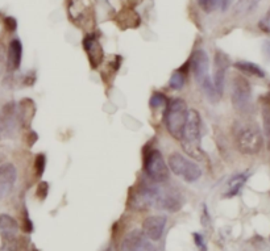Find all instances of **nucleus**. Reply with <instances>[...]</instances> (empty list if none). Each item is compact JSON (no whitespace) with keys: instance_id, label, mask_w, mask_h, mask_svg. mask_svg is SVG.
Masks as SVG:
<instances>
[{"instance_id":"f8f14e48","label":"nucleus","mask_w":270,"mask_h":251,"mask_svg":"<svg viewBox=\"0 0 270 251\" xmlns=\"http://www.w3.org/2000/svg\"><path fill=\"white\" fill-rule=\"evenodd\" d=\"M166 226V217L164 216H152L143 222V234L152 241H158L164 234Z\"/></svg>"},{"instance_id":"1a4fd4ad","label":"nucleus","mask_w":270,"mask_h":251,"mask_svg":"<svg viewBox=\"0 0 270 251\" xmlns=\"http://www.w3.org/2000/svg\"><path fill=\"white\" fill-rule=\"evenodd\" d=\"M229 57L223 53V51L218 50L215 54V61H214V87H215L216 94L222 98L223 91H224V83H226V72L227 68L229 67Z\"/></svg>"},{"instance_id":"473e14b6","label":"nucleus","mask_w":270,"mask_h":251,"mask_svg":"<svg viewBox=\"0 0 270 251\" xmlns=\"http://www.w3.org/2000/svg\"><path fill=\"white\" fill-rule=\"evenodd\" d=\"M229 4H231V0H222V4H220L222 11H226L229 7Z\"/></svg>"},{"instance_id":"f3484780","label":"nucleus","mask_w":270,"mask_h":251,"mask_svg":"<svg viewBox=\"0 0 270 251\" xmlns=\"http://www.w3.org/2000/svg\"><path fill=\"white\" fill-rule=\"evenodd\" d=\"M261 3V0H237V3L235 4L233 12L239 17L248 16L258 7V4Z\"/></svg>"},{"instance_id":"0eeeda50","label":"nucleus","mask_w":270,"mask_h":251,"mask_svg":"<svg viewBox=\"0 0 270 251\" xmlns=\"http://www.w3.org/2000/svg\"><path fill=\"white\" fill-rule=\"evenodd\" d=\"M232 104L239 112H248L252 107V89L249 81L237 75L232 80Z\"/></svg>"},{"instance_id":"f704fd0d","label":"nucleus","mask_w":270,"mask_h":251,"mask_svg":"<svg viewBox=\"0 0 270 251\" xmlns=\"http://www.w3.org/2000/svg\"><path fill=\"white\" fill-rule=\"evenodd\" d=\"M104 251H112V250H111V247H108V248H106V250H104Z\"/></svg>"},{"instance_id":"a878e982","label":"nucleus","mask_w":270,"mask_h":251,"mask_svg":"<svg viewBox=\"0 0 270 251\" xmlns=\"http://www.w3.org/2000/svg\"><path fill=\"white\" fill-rule=\"evenodd\" d=\"M199 3H200V7L206 12H214V11L220 7L222 0H199Z\"/></svg>"},{"instance_id":"7c9ffc66","label":"nucleus","mask_w":270,"mask_h":251,"mask_svg":"<svg viewBox=\"0 0 270 251\" xmlns=\"http://www.w3.org/2000/svg\"><path fill=\"white\" fill-rule=\"evenodd\" d=\"M262 53L267 61H270V41H265L262 44Z\"/></svg>"},{"instance_id":"a211bd4d","label":"nucleus","mask_w":270,"mask_h":251,"mask_svg":"<svg viewBox=\"0 0 270 251\" xmlns=\"http://www.w3.org/2000/svg\"><path fill=\"white\" fill-rule=\"evenodd\" d=\"M235 67L237 70H240L241 72H245V74L253 75V76H258V78H263L265 76V71L258 65L253 63V62L248 61H239L235 63Z\"/></svg>"},{"instance_id":"7ed1b4c3","label":"nucleus","mask_w":270,"mask_h":251,"mask_svg":"<svg viewBox=\"0 0 270 251\" xmlns=\"http://www.w3.org/2000/svg\"><path fill=\"white\" fill-rule=\"evenodd\" d=\"M235 142L240 153L245 155H254L258 154L262 149L263 137L261 130L256 125H243L236 132Z\"/></svg>"},{"instance_id":"5701e85b","label":"nucleus","mask_w":270,"mask_h":251,"mask_svg":"<svg viewBox=\"0 0 270 251\" xmlns=\"http://www.w3.org/2000/svg\"><path fill=\"white\" fill-rule=\"evenodd\" d=\"M3 237V244L0 251H17L19 250V241L16 234H2Z\"/></svg>"},{"instance_id":"ddd939ff","label":"nucleus","mask_w":270,"mask_h":251,"mask_svg":"<svg viewBox=\"0 0 270 251\" xmlns=\"http://www.w3.org/2000/svg\"><path fill=\"white\" fill-rule=\"evenodd\" d=\"M83 48H85L89 61L91 63V67H98L103 61V48L98 38L94 36H87L83 40Z\"/></svg>"},{"instance_id":"2eb2a0df","label":"nucleus","mask_w":270,"mask_h":251,"mask_svg":"<svg viewBox=\"0 0 270 251\" xmlns=\"http://www.w3.org/2000/svg\"><path fill=\"white\" fill-rule=\"evenodd\" d=\"M148 243L149 242H147L143 231L132 230L123 239L121 251H143L144 248L147 247Z\"/></svg>"},{"instance_id":"9b49d317","label":"nucleus","mask_w":270,"mask_h":251,"mask_svg":"<svg viewBox=\"0 0 270 251\" xmlns=\"http://www.w3.org/2000/svg\"><path fill=\"white\" fill-rule=\"evenodd\" d=\"M17 179L16 167L11 163H4L0 166V200L7 197L14 190V186Z\"/></svg>"},{"instance_id":"4468645a","label":"nucleus","mask_w":270,"mask_h":251,"mask_svg":"<svg viewBox=\"0 0 270 251\" xmlns=\"http://www.w3.org/2000/svg\"><path fill=\"white\" fill-rule=\"evenodd\" d=\"M16 113L19 122L24 128H28V126L31 125L34 115H36V104H34L32 99H23L16 106Z\"/></svg>"},{"instance_id":"4be33fe9","label":"nucleus","mask_w":270,"mask_h":251,"mask_svg":"<svg viewBox=\"0 0 270 251\" xmlns=\"http://www.w3.org/2000/svg\"><path fill=\"white\" fill-rule=\"evenodd\" d=\"M262 121H263V130H265V136H266L267 142H269V145H270V98L263 99Z\"/></svg>"},{"instance_id":"9d476101","label":"nucleus","mask_w":270,"mask_h":251,"mask_svg":"<svg viewBox=\"0 0 270 251\" xmlns=\"http://www.w3.org/2000/svg\"><path fill=\"white\" fill-rule=\"evenodd\" d=\"M182 204H183V199L177 190L161 187L160 200L157 204L158 209H164V211L173 213V212H178L181 209Z\"/></svg>"},{"instance_id":"72a5a7b5","label":"nucleus","mask_w":270,"mask_h":251,"mask_svg":"<svg viewBox=\"0 0 270 251\" xmlns=\"http://www.w3.org/2000/svg\"><path fill=\"white\" fill-rule=\"evenodd\" d=\"M143 251H156V250H154V247H153V246H152L151 243H148L147 244V247L144 248Z\"/></svg>"},{"instance_id":"b1692460","label":"nucleus","mask_w":270,"mask_h":251,"mask_svg":"<svg viewBox=\"0 0 270 251\" xmlns=\"http://www.w3.org/2000/svg\"><path fill=\"white\" fill-rule=\"evenodd\" d=\"M168 106V99L164 94L156 92L151 98V107L152 108H160V107H166Z\"/></svg>"},{"instance_id":"f257e3e1","label":"nucleus","mask_w":270,"mask_h":251,"mask_svg":"<svg viewBox=\"0 0 270 251\" xmlns=\"http://www.w3.org/2000/svg\"><path fill=\"white\" fill-rule=\"evenodd\" d=\"M192 71H194L195 79L200 86V89L206 94L210 102L216 103L219 100V95L216 94L212 79L210 76V58L205 50H196L191 58Z\"/></svg>"},{"instance_id":"39448f33","label":"nucleus","mask_w":270,"mask_h":251,"mask_svg":"<svg viewBox=\"0 0 270 251\" xmlns=\"http://www.w3.org/2000/svg\"><path fill=\"white\" fill-rule=\"evenodd\" d=\"M200 130H202V120L199 113L195 109H190L187 115L183 134H182V143L190 154H196L200 142Z\"/></svg>"},{"instance_id":"bb28decb","label":"nucleus","mask_w":270,"mask_h":251,"mask_svg":"<svg viewBox=\"0 0 270 251\" xmlns=\"http://www.w3.org/2000/svg\"><path fill=\"white\" fill-rule=\"evenodd\" d=\"M258 28L265 33H270V10L266 14L263 15V17L258 21Z\"/></svg>"},{"instance_id":"2f4dec72","label":"nucleus","mask_w":270,"mask_h":251,"mask_svg":"<svg viewBox=\"0 0 270 251\" xmlns=\"http://www.w3.org/2000/svg\"><path fill=\"white\" fill-rule=\"evenodd\" d=\"M6 158H7V154H6V151L0 147V166H3L4 162H6Z\"/></svg>"},{"instance_id":"412c9836","label":"nucleus","mask_w":270,"mask_h":251,"mask_svg":"<svg viewBox=\"0 0 270 251\" xmlns=\"http://www.w3.org/2000/svg\"><path fill=\"white\" fill-rule=\"evenodd\" d=\"M188 66V62H186V65L183 67H181L179 70L171 75L170 80H169V85L173 90H181L183 89V86L186 83V78H187V71H186V67Z\"/></svg>"},{"instance_id":"cd10ccee","label":"nucleus","mask_w":270,"mask_h":251,"mask_svg":"<svg viewBox=\"0 0 270 251\" xmlns=\"http://www.w3.org/2000/svg\"><path fill=\"white\" fill-rule=\"evenodd\" d=\"M48 192H49V184L46 183V182H41V183L38 184L37 196L40 197V199H42V200H44L45 197L48 196Z\"/></svg>"},{"instance_id":"6ab92c4d","label":"nucleus","mask_w":270,"mask_h":251,"mask_svg":"<svg viewBox=\"0 0 270 251\" xmlns=\"http://www.w3.org/2000/svg\"><path fill=\"white\" fill-rule=\"evenodd\" d=\"M246 179H248V174H237L236 177H233L232 179L228 182V190H227L226 196L232 197L235 195L239 194V191L241 190V187L245 184Z\"/></svg>"},{"instance_id":"dca6fc26","label":"nucleus","mask_w":270,"mask_h":251,"mask_svg":"<svg viewBox=\"0 0 270 251\" xmlns=\"http://www.w3.org/2000/svg\"><path fill=\"white\" fill-rule=\"evenodd\" d=\"M21 58H23V45L19 38H15L8 45L7 53V68L8 71H16L20 67Z\"/></svg>"},{"instance_id":"f03ea898","label":"nucleus","mask_w":270,"mask_h":251,"mask_svg":"<svg viewBox=\"0 0 270 251\" xmlns=\"http://www.w3.org/2000/svg\"><path fill=\"white\" fill-rule=\"evenodd\" d=\"M187 104L182 99H173L165 109V125L175 139L181 141L186 121H187Z\"/></svg>"},{"instance_id":"c85d7f7f","label":"nucleus","mask_w":270,"mask_h":251,"mask_svg":"<svg viewBox=\"0 0 270 251\" xmlns=\"http://www.w3.org/2000/svg\"><path fill=\"white\" fill-rule=\"evenodd\" d=\"M192 237H194L195 244H196V247L199 248V251H207V246H206L205 239H203L202 234H199V233H194Z\"/></svg>"},{"instance_id":"aec40b11","label":"nucleus","mask_w":270,"mask_h":251,"mask_svg":"<svg viewBox=\"0 0 270 251\" xmlns=\"http://www.w3.org/2000/svg\"><path fill=\"white\" fill-rule=\"evenodd\" d=\"M0 230L2 234H16V231L19 230V224L8 214H0Z\"/></svg>"},{"instance_id":"6e6552de","label":"nucleus","mask_w":270,"mask_h":251,"mask_svg":"<svg viewBox=\"0 0 270 251\" xmlns=\"http://www.w3.org/2000/svg\"><path fill=\"white\" fill-rule=\"evenodd\" d=\"M17 122L19 120H17L16 104L8 103L0 109V138H8L14 136Z\"/></svg>"},{"instance_id":"393cba45","label":"nucleus","mask_w":270,"mask_h":251,"mask_svg":"<svg viewBox=\"0 0 270 251\" xmlns=\"http://www.w3.org/2000/svg\"><path fill=\"white\" fill-rule=\"evenodd\" d=\"M45 166H46V158L44 154H38L34 160V170H36V175L41 177L45 171Z\"/></svg>"},{"instance_id":"c756f323","label":"nucleus","mask_w":270,"mask_h":251,"mask_svg":"<svg viewBox=\"0 0 270 251\" xmlns=\"http://www.w3.org/2000/svg\"><path fill=\"white\" fill-rule=\"evenodd\" d=\"M4 24H6V27H7V29L10 32H14L17 27V23L14 17H7V19L4 20Z\"/></svg>"},{"instance_id":"423d86ee","label":"nucleus","mask_w":270,"mask_h":251,"mask_svg":"<svg viewBox=\"0 0 270 251\" xmlns=\"http://www.w3.org/2000/svg\"><path fill=\"white\" fill-rule=\"evenodd\" d=\"M144 170H145L147 177L153 183H165L169 179V167L166 164V162H165L162 154L157 149L151 150L145 155Z\"/></svg>"},{"instance_id":"20e7f679","label":"nucleus","mask_w":270,"mask_h":251,"mask_svg":"<svg viewBox=\"0 0 270 251\" xmlns=\"http://www.w3.org/2000/svg\"><path fill=\"white\" fill-rule=\"evenodd\" d=\"M169 170L177 175V177L183 178V180L188 183H194L199 178L202 177V170L198 163L192 162L191 159L186 158L179 153H173L168 159Z\"/></svg>"}]
</instances>
